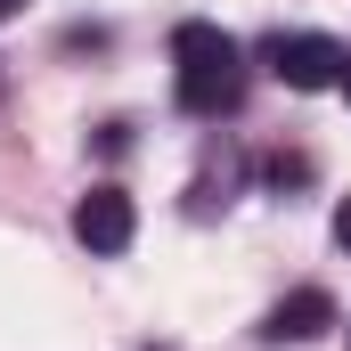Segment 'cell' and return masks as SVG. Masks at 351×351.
<instances>
[{
    "label": "cell",
    "instance_id": "cell-1",
    "mask_svg": "<svg viewBox=\"0 0 351 351\" xmlns=\"http://www.w3.org/2000/svg\"><path fill=\"white\" fill-rule=\"evenodd\" d=\"M172 90L188 114H229L237 98H245V49L221 33V25H204V16H188L172 33Z\"/></svg>",
    "mask_w": 351,
    "mask_h": 351
},
{
    "label": "cell",
    "instance_id": "cell-2",
    "mask_svg": "<svg viewBox=\"0 0 351 351\" xmlns=\"http://www.w3.org/2000/svg\"><path fill=\"white\" fill-rule=\"evenodd\" d=\"M269 74L286 90H335L343 82V41H327V33H278L269 41Z\"/></svg>",
    "mask_w": 351,
    "mask_h": 351
},
{
    "label": "cell",
    "instance_id": "cell-3",
    "mask_svg": "<svg viewBox=\"0 0 351 351\" xmlns=\"http://www.w3.org/2000/svg\"><path fill=\"white\" fill-rule=\"evenodd\" d=\"M131 229H139V213H131V196H123L114 180H98L82 204H74V237H82L90 254H123Z\"/></svg>",
    "mask_w": 351,
    "mask_h": 351
},
{
    "label": "cell",
    "instance_id": "cell-4",
    "mask_svg": "<svg viewBox=\"0 0 351 351\" xmlns=\"http://www.w3.org/2000/svg\"><path fill=\"white\" fill-rule=\"evenodd\" d=\"M327 327H335V294H319V286H294V294L262 319L269 343H311V335H327Z\"/></svg>",
    "mask_w": 351,
    "mask_h": 351
},
{
    "label": "cell",
    "instance_id": "cell-5",
    "mask_svg": "<svg viewBox=\"0 0 351 351\" xmlns=\"http://www.w3.org/2000/svg\"><path fill=\"white\" fill-rule=\"evenodd\" d=\"M335 245H343V254H351V196H343V204H335Z\"/></svg>",
    "mask_w": 351,
    "mask_h": 351
},
{
    "label": "cell",
    "instance_id": "cell-6",
    "mask_svg": "<svg viewBox=\"0 0 351 351\" xmlns=\"http://www.w3.org/2000/svg\"><path fill=\"white\" fill-rule=\"evenodd\" d=\"M335 90H343V98H351V49H343V82H335Z\"/></svg>",
    "mask_w": 351,
    "mask_h": 351
},
{
    "label": "cell",
    "instance_id": "cell-7",
    "mask_svg": "<svg viewBox=\"0 0 351 351\" xmlns=\"http://www.w3.org/2000/svg\"><path fill=\"white\" fill-rule=\"evenodd\" d=\"M0 16H16V0H0Z\"/></svg>",
    "mask_w": 351,
    "mask_h": 351
}]
</instances>
